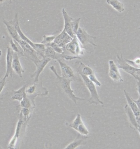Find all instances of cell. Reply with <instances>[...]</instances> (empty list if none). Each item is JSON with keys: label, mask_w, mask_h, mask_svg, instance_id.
Instances as JSON below:
<instances>
[{"label": "cell", "mask_w": 140, "mask_h": 149, "mask_svg": "<svg viewBox=\"0 0 140 149\" xmlns=\"http://www.w3.org/2000/svg\"><path fill=\"white\" fill-rule=\"evenodd\" d=\"M50 70L55 74L56 78L58 80L60 87L62 88L63 92L66 93L68 98H70L75 104H77V101H84L85 99L81 98L76 96L74 93V91L72 90L70 86V83L72 79H67L62 76H60L57 73V70L54 66L50 67Z\"/></svg>", "instance_id": "6da1fadb"}, {"label": "cell", "mask_w": 140, "mask_h": 149, "mask_svg": "<svg viewBox=\"0 0 140 149\" xmlns=\"http://www.w3.org/2000/svg\"><path fill=\"white\" fill-rule=\"evenodd\" d=\"M78 72L79 75L81 76V78L83 79L84 83L90 93L91 96L90 98L88 100L89 103L91 104H94L97 105V104H100L101 105H103V102L100 99L95 84L92 81H91L88 76L84 75L80 72Z\"/></svg>", "instance_id": "7a4b0ae2"}, {"label": "cell", "mask_w": 140, "mask_h": 149, "mask_svg": "<svg viewBox=\"0 0 140 149\" xmlns=\"http://www.w3.org/2000/svg\"><path fill=\"white\" fill-rule=\"evenodd\" d=\"M3 23L6 25L7 31L12 39L18 42L21 40V37L18 34L17 28L19 23L18 14H16L13 19L8 21L3 19Z\"/></svg>", "instance_id": "3957f363"}, {"label": "cell", "mask_w": 140, "mask_h": 149, "mask_svg": "<svg viewBox=\"0 0 140 149\" xmlns=\"http://www.w3.org/2000/svg\"><path fill=\"white\" fill-rule=\"evenodd\" d=\"M18 43L20 44L24 50V57H26L28 59L33 61L35 65L39 63L41 59L38 57L39 55L37 51L30 44L22 39Z\"/></svg>", "instance_id": "277c9868"}, {"label": "cell", "mask_w": 140, "mask_h": 149, "mask_svg": "<svg viewBox=\"0 0 140 149\" xmlns=\"http://www.w3.org/2000/svg\"><path fill=\"white\" fill-rule=\"evenodd\" d=\"M76 35L82 48L86 50L88 45L97 47V45L93 42V40L96 39V37L89 35L83 28L79 27Z\"/></svg>", "instance_id": "5b68a950"}, {"label": "cell", "mask_w": 140, "mask_h": 149, "mask_svg": "<svg viewBox=\"0 0 140 149\" xmlns=\"http://www.w3.org/2000/svg\"><path fill=\"white\" fill-rule=\"evenodd\" d=\"M117 66L118 68L122 69L125 72L131 74L134 77L135 79L137 76V72L139 71V68H136L129 64L123 57L122 54L117 55Z\"/></svg>", "instance_id": "8992f818"}, {"label": "cell", "mask_w": 140, "mask_h": 149, "mask_svg": "<svg viewBox=\"0 0 140 149\" xmlns=\"http://www.w3.org/2000/svg\"><path fill=\"white\" fill-rule=\"evenodd\" d=\"M28 122V121L25 120L23 116L20 113V119L17 124V128L15 133L14 136L11 140L10 141L9 143L8 148L9 149H14L15 147L16 143L18 139L20 137V135L22 134V131L24 129L25 127V122Z\"/></svg>", "instance_id": "52a82bcc"}, {"label": "cell", "mask_w": 140, "mask_h": 149, "mask_svg": "<svg viewBox=\"0 0 140 149\" xmlns=\"http://www.w3.org/2000/svg\"><path fill=\"white\" fill-rule=\"evenodd\" d=\"M69 126L75 130L81 135L87 136L89 133L87 128L82 121L81 115L79 114H77L74 120L69 125Z\"/></svg>", "instance_id": "ba28073f"}, {"label": "cell", "mask_w": 140, "mask_h": 149, "mask_svg": "<svg viewBox=\"0 0 140 149\" xmlns=\"http://www.w3.org/2000/svg\"><path fill=\"white\" fill-rule=\"evenodd\" d=\"M108 75L112 80L115 82H123L122 77L119 70L117 66L114 63L113 60L109 61Z\"/></svg>", "instance_id": "9c48e42d"}, {"label": "cell", "mask_w": 140, "mask_h": 149, "mask_svg": "<svg viewBox=\"0 0 140 149\" xmlns=\"http://www.w3.org/2000/svg\"><path fill=\"white\" fill-rule=\"evenodd\" d=\"M81 44L77 40V37H73L71 42L66 44L64 49L72 54L76 55H83V52Z\"/></svg>", "instance_id": "30bf717a"}, {"label": "cell", "mask_w": 140, "mask_h": 149, "mask_svg": "<svg viewBox=\"0 0 140 149\" xmlns=\"http://www.w3.org/2000/svg\"><path fill=\"white\" fill-rule=\"evenodd\" d=\"M52 59L48 57H42L39 63L36 65V70L31 75V78H34V83H37L39 82V78L40 74L44 70L46 65Z\"/></svg>", "instance_id": "8fae6325"}, {"label": "cell", "mask_w": 140, "mask_h": 149, "mask_svg": "<svg viewBox=\"0 0 140 149\" xmlns=\"http://www.w3.org/2000/svg\"><path fill=\"white\" fill-rule=\"evenodd\" d=\"M72 39L73 38L63 29L61 33L55 37L53 42L59 47L64 49L66 44L71 42Z\"/></svg>", "instance_id": "7c38bea8"}, {"label": "cell", "mask_w": 140, "mask_h": 149, "mask_svg": "<svg viewBox=\"0 0 140 149\" xmlns=\"http://www.w3.org/2000/svg\"><path fill=\"white\" fill-rule=\"evenodd\" d=\"M61 71V76L64 78L72 79L74 78V73L72 68L66 64L61 59H57Z\"/></svg>", "instance_id": "4fadbf2b"}, {"label": "cell", "mask_w": 140, "mask_h": 149, "mask_svg": "<svg viewBox=\"0 0 140 149\" xmlns=\"http://www.w3.org/2000/svg\"><path fill=\"white\" fill-rule=\"evenodd\" d=\"M13 51L10 46H8L7 47V55L6 57V60L7 69L6 72L4 77L7 78L9 76L12 77L13 75V70L12 68V63L13 60Z\"/></svg>", "instance_id": "5bb4252c"}, {"label": "cell", "mask_w": 140, "mask_h": 149, "mask_svg": "<svg viewBox=\"0 0 140 149\" xmlns=\"http://www.w3.org/2000/svg\"><path fill=\"white\" fill-rule=\"evenodd\" d=\"M62 14L64 22L63 30L72 38L76 37V35H74V33L72 32V28H71V22L73 18L71 17L68 15L64 8L62 9Z\"/></svg>", "instance_id": "9a60e30c"}, {"label": "cell", "mask_w": 140, "mask_h": 149, "mask_svg": "<svg viewBox=\"0 0 140 149\" xmlns=\"http://www.w3.org/2000/svg\"><path fill=\"white\" fill-rule=\"evenodd\" d=\"M12 68L16 74L20 77H22V74L25 71L22 68L20 60V56L17 53L14 52L13 54V60Z\"/></svg>", "instance_id": "2e32d148"}, {"label": "cell", "mask_w": 140, "mask_h": 149, "mask_svg": "<svg viewBox=\"0 0 140 149\" xmlns=\"http://www.w3.org/2000/svg\"><path fill=\"white\" fill-rule=\"evenodd\" d=\"M87 137L79 134L73 141L70 143L65 148V149H75L81 146L85 145L86 143Z\"/></svg>", "instance_id": "e0dca14e"}, {"label": "cell", "mask_w": 140, "mask_h": 149, "mask_svg": "<svg viewBox=\"0 0 140 149\" xmlns=\"http://www.w3.org/2000/svg\"><path fill=\"white\" fill-rule=\"evenodd\" d=\"M124 93L125 97L126 99L127 102L130 108L132 110L133 113L135 116L136 117H138L140 116V111L139 108H138L137 106L132 99V97L129 96L127 93V92L125 90H124Z\"/></svg>", "instance_id": "ac0fdd59"}, {"label": "cell", "mask_w": 140, "mask_h": 149, "mask_svg": "<svg viewBox=\"0 0 140 149\" xmlns=\"http://www.w3.org/2000/svg\"><path fill=\"white\" fill-rule=\"evenodd\" d=\"M125 111L126 113L127 116L129 120L130 123L134 128V129L137 130L139 125L138 124L136 120V116H135L133 113L131 109L128 105L126 104L125 107Z\"/></svg>", "instance_id": "d6986e66"}, {"label": "cell", "mask_w": 140, "mask_h": 149, "mask_svg": "<svg viewBox=\"0 0 140 149\" xmlns=\"http://www.w3.org/2000/svg\"><path fill=\"white\" fill-rule=\"evenodd\" d=\"M26 86H24L18 90L13 91L11 96L12 100H18L19 102L22 101L25 95L26 94Z\"/></svg>", "instance_id": "ffe728a7"}, {"label": "cell", "mask_w": 140, "mask_h": 149, "mask_svg": "<svg viewBox=\"0 0 140 149\" xmlns=\"http://www.w3.org/2000/svg\"><path fill=\"white\" fill-rule=\"evenodd\" d=\"M44 57H48L51 59H61V54H58L56 53L54 50L50 47V46H46V49L44 52Z\"/></svg>", "instance_id": "44dd1931"}, {"label": "cell", "mask_w": 140, "mask_h": 149, "mask_svg": "<svg viewBox=\"0 0 140 149\" xmlns=\"http://www.w3.org/2000/svg\"><path fill=\"white\" fill-rule=\"evenodd\" d=\"M10 47L14 52L17 53L20 57H24V50L20 44L15 40L11 39L10 42Z\"/></svg>", "instance_id": "7402d4cb"}, {"label": "cell", "mask_w": 140, "mask_h": 149, "mask_svg": "<svg viewBox=\"0 0 140 149\" xmlns=\"http://www.w3.org/2000/svg\"><path fill=\"white\" fill-rule=\"evenodd\" d=\"M107 3L116 10L119 13H122L125 11L124 6L119 0H107Z\"/></svg>", "instance_id": "603a6c76"}, {"label": "cell", "mask_w": 140, "mask_h": 149, "mask_svg": "<svg viewBox=\"0 0 140 149\" xmlns=\"http://www.w3.org/2000/svg\"><path fill=\"white\" fill-rule=\"evenodd\" d=\"M20 106L21 108H25L29 109L33 111V109L35 107V105L33 104L31 99L28 97L27 94L25 95L24 98L22 101L20 102Z\"/></svg>", "instance_id": "cb8c5ba5"}, {"label": "cell", "mask_w": 140, "mask_h": 149, "mask_svg": "<svg viewBox=\"0 0 140 149\" xmlns=\"http://www.w3.org/2000/svg\"><path fill=\"white\" fill-rule=\"evenodd\" d=\"M77 72H80L86 76H88L93 74V70L90 67L86 66L82 62H80L79 66L77 69Z\"/></svg>", "instance_id": "d4e9b609"}, {"label": "cell", "mask_w": 140, "mask_h": 149, "mask_svg": "<svg viewBox=\"0 0 140 149\" xmlns=\"http://www.w3.org/2000/svg\"><path fill=\"white\" fill-rule=\"evenodd\" d=\"M81 18H72L71 21V28L72 32L74 33V35H76L77 31L79 28V22H80Z\"/></svg>", "instance_id": "484cf974"}, {"label": "cell", "mask_w": 140, "mask_h": 149, "mask_svg": "<svg viewBox=\"0 0 140 149\" xmlns=\"http://www.w3.org/2000/svg\"><path fill=\"white\" fill-rule=\"evenodd\" d=\"M45 46H48L51 47V48H53V50H54L56 53H58V54H64V49H65L61 48V47H59L58 45H57V44L54 42H52V43H50V44L45 45Z\"/></svg>", "instance_id": "4316f807"}, {"label": "cell", "mask_w": 140, "mask_h": 149, "mask_svg": "<svg viewBox=\"0 0 140 149\" xmlns=\"http://www.w3.org/2000/svg\"><path fill=\"white\" fill-rule=\"evenodd\" d=\"M55 35H50V36H47V35H44L43 36V39L42 40L41 43L44 44L45 45L50 44L54 41L55 38Z\"/></svg>", "instance_id": "83f0119b"}, {"label": "cell", "mask_w": 140, "mask_h": 149, "mask_svg": "<svg viewBox=\"0 0 140 149\" xmlns=\"http://www.w3.org/2000/svg\"><path fill=\"white\" fill-rule=\"evenodd\" d=\"M88 78L90 79L91 81H92L97 86H101V84L100 81H99L98 79L97 78L94 73H93V74H91L89 76H88Z\"/></svg>", "instance_id": "f1b7e54d"}, {"label": "cell", "mask_w": 140, "mask_h": 149, "mask_svg": "<svg viewBox=\"0 0 140 149\" xmlns=\"http://www.w3.org/2000/svg\"><path fill=\"white\" fill-rule=\"evenodd\" d=\"M62 59H66V60H72L75 59H80L81 58L79 56H70V55H64V54H61Z\"/></svg>", "instance_id": "f546056e"}, {"label": "cell", "mask_w": 140, "mask_h": 149, "mask_svg": "<svg viewBox=\"0 0 140 149\" xmlns=\"http://www.w3.org/2000/svg\"><path fill=\"white\" fill-rule=\"evenodd\" d=\"M137 84V90L139 94V98H140V75L137 74L135 78Z\"/></svg>", "instance_id": "4dcf8cb0"}, {"label": "cell", "mask_w": 140, "mask_h": 149, "mask_svg": "<svg viewBox=\"0 0 140 149\" xmlns=\"http://www.w3.org/2000/svg\"><path fill=\"white\" fill-rule=\"evenodd\" d=\"M6 78L4 77L3 78H0V93L2 92L4 87L5 86L6 82Z\"/></svg>", "instance_id": "1f68e13d"}, {"label": "cell", "mask_w": 140, "mask_h": 149, "mask_svg": "<svg viewBox=\"0 0 140 149\" xmlns=\"http://www.w3.org/2000/svg\"><path fill=\"white\" fill-rule=\"evenodd\" d=\"M12 0H0V5H10L12 3Z\"/></svg>", "instance_id": "d6a6232c"}, {"label": "cell", "mask_w": 140, "mask_h": 149, "mask_svg": "<svg viewBox=\"0 0 140 149\" xmlns=\"http://www.w3.org/2000/svg\"><path fill=\"white\" fill-rule=\"evenodd\" d=\"M132 99L133 100L136 104H137V106L138 108H139V110L140 111V98H139L137 100H134L133 98H132Z\"/></svg>", "instance_id": "836d02e7"}, {"label": "cell", "mask_w": 140, "mask_h": 149, "mask_svg": "<svg viewBox=\"0 0 140 149\" xmlns=\"http://www.w3.org/2000/svg\"><path fill=\"white\" fill-rule=\"evenodd\" d=\"M136 118L137 120V122L140 126V116L136 117Z\"/></svg>", "instance_id": "e575fe53"}, {"label": "cell", "mask_w": 140, "mask_h": 149, "mask_svg": "<svg viewBox=\"0 0 140 149\" xmlns=\"http://www.w3.org/2000/svg\"><path fill=\"white\" fill-rule=\"evenodd\" d=\"M137 130L139 132V133L140 135V126H139V127H138L137 128Z\"/></svg>", "instance_id": "d590c367"}, {"label": "cell", "mask_w": 140, "mask_h": 149, "mask_svg": "<svg viewBox=\"0 0 140 149\" xmlns=\"http://www.w3.org/2000/svg\"><path fill=\"white\" fill-rule=\"evenodd\" d=\"M2 51L0 49V57H1V56H2Z\"/></svg>", "instance_id": "8d00e7d4"}, {"label": "cell", "mask_w": 140, "mask_h": 149, "mask_svg": "<svg viewBox=\"0 0 140 149\" xmlns=\"http://www.w3.org/2000/svg\"><path fill=\"white\" fill-rule=\"evenodd\" d=\"M137 73L138 74H139V75H140V71H138Z\"/></svg>", "instance_id": "74e56055"}, {"label": "cell", "mask_w": 140, "mask_h": 149, "mask_svg": "<svg viewBox=\"0 0 140 149\" xmlns=\"http://www.w3.org/2000/svg\"><path fill=\"white\" fill-rule=\"evenodd\" d=\"M139 29H140V27H139Z\"/></svg>", "instance_id": "f35d334b"}]
</instances>
